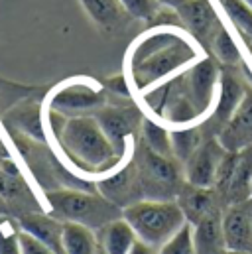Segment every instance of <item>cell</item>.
Returning a JSON list of instances; mask_svg holds the SVG:
<instances>
[{
    "label": "cell",
    "instance_id": "6da1fadb",
    "mask_svg": "<svg viewBox=\"0 0 252 254\" xmlns=\"http://www.w3.org/2000/svg\"><path fill=\"white\" fill-rule=\"evenodd\" d=\"M67 158L81 170L109 172L119 162V152L95 117H71L56 136Z\"/></svg>",
    "mask_w": 252,
    "mask_h": 254
},
{
    "label": "cell",
    "instance_id": "7a4b0ae2",
    "mask_svg": "<svg viewBox=\"0 0 252 254\" xmlns=\"http://www.w3.org/2000/svg\"><path fill=\"white\" fill-rule=\"evenodd\" d=\"M195 58V48L180 34L172 32H156L136 48V56H132V75L138 87H146L148 83L162 79L186 65Z\"/></svg>",
    "mask_w": 252,
    "mask_h": 254
},
{
    "label": "cell",
    "instance_id": "3957f363",
    "mask_svg": "<svg viewBox=\"0 0 252 254\" xmlns=\"http://www.w3.org/2000/svg\"><path fill=\"white\" fill-rule=\"evenodd\" d=\"M123 217L134 229L138 241L156 249H162L188 223L180 203L168 199L134 201L123 209Z\"/></svg>",
    "mask_w": 252,
    "mask_h": 254
},
{
    "label": "cell",
    "instance_id": "277c9868",
    "mask_svg": "<svg viewBox=\"0 0 252 254\" xmlns=\"http://www.w3.org/2000/svg\"><path fill=\"white\" fill-rule=\"evenodd\" d=\"M46 199L56 219L63 223H81L93 231L123 217V209L105 195L79 190H56L48 191Z\"/></svg>",
    "mask_w": 252,
    "mask_h": 254
},
{
    "label": "cell",
    "instance_id": "5b68a950",
    "mask_svg": "<svg viewBox=\"0 0 252 254\" xmlns=\"http://www.w3.org/2000/svg\"><path fill=\"white\" fill-rule=\"evenodd\" d=\"M50 111H56L65 119L87 117V113L101 111L105 107V93L89 81H69L50 95Z\"/></svg>",
    "mask_w": 252,
    "mask_h": 254
},
{
    "label": "cell",
    "instance_id": "8992f818",
    "mask_svg": "<svg viewBox=\"0 0 252 254\" xmlns=\"http://www.w3.org/2000/svg\"><path fill=\"white\" fill-rule=\"evenodd\" d=\"M225 148L219 140H209L201 144L186 162V180L193 188H205L209 190L215 186L219 164L225 156Z\"/></svg>",
    "mask_w": 252,
    "mask_h": 254
},
{
    "label": "cell",
    "instance_id": "52a82bcc",
    "mask_svg": "<svg viewBox=\"0 0 252 254\" xmlns=\"http://www.w3.org/2000/svg\"><path fill=\"white\" fill-rule=\"evenodd\" d=\"M223 237L227 251L252 254V199L229 207L223 215Z\"/></svg>",
    "mask_w": 252,
    "mask_h": 254
},
{
    "label": "cell",
    "instance_id": "ba28073f",
    "mask_svg": "<svg viewBox=\"0 0 252 254\" xmlns=\"http://www.w3.org/2000/svg\"><path fill=\"white\" fill-rule=\"evenodd\" d=\"M219 142L227 152H243L252 146V93H247L223 127L219 134Z\"/></svg>",
    "mask_w": 252,
    "mask_h": 254
},
{
    "label": "cell",
    "instance_id": "9c48e42d",
    "mask_svg": "<svg viewBox=\"0 0 252 254\" xmlns=\"http://www.w3.org/2000/svg\"><path fill=\"white\" fill-rule=\"evenodd\" d=\"M138 176H140V186L150 188V184H152V186H160L166 190H172L180 178L178 168L172 162V158L160 156V154L152 152L148 146L142 152Z\"/></svg>",
    "mask_w": 252,
    "mask_h": 254
},
{
    "label": "cell",
    "instance_id": "30bf717a",
    "mask_svg": "<svg viewBox=\"0 0 252 254\" xmlns=\"http://www.w3.org/2000/svg\"><path fill=\"white\" fill-rule=\"evenodd\" d=\"M195 254H227L223 237V217L217 209L207 213L199 223L193 225Z\"/></svg>",
    "mask_w": 252,
    "mask_h": 254
},
{
    "label": "cell",
    "instance_id": "8fae6325",
    "mask_svg": "<svg viewBox=\"0 0 252 254\" xmlns=\"http://www.w3.org/2000/svg\"><path fill=\"white\" fill-rule=\"evenodd\" d=\"M20 227L46 243L50 249H54L58 254H65L63 251V221L56 219L54 215H42V213H26L20 217Z\"/></svg>",
    "mask_w": 252,
    "mask_h": 254
},
{
    "label": "cell",
    "instance_id": "7c38bea8",
    "mask_svg": "<svg viewBox=\"0 0 252 254\" xmlns=\"http://www.w3.org/2000/svg\"><path fill=\"white\" fill-rule=\"evenodd\" d=\"M91 20L105 32H117L128 26L130 14L121 0H81Z\"/></svg>",
    "mask_w": 252,
    "mask_h": 254
},
{
    "label": "cell",
    "instance_id": "4fadbf2b",
    "mask_svg": "<svg viewBox=\"0 0 252 254\" xmlns=\"http://www.w3.org/2000/svg\"><path fill=\"white\" fill-rule=\"evenodd\" d=\"M215 81H217V67L213 65L211 60H203L201 64H197L189 71L188 85L197 115L199 113H205L209 109Z\"/></svg>",
    "mask_w": 252,
    "mask_h": 254
},
{
    "label": "cell",
    "instance_id": "5bb4252c",
    "mask_svg": "<svg viewBox=\"0 0 252 254\" xmlns=\"http://www.w3.org/2000/svg\"><path fill=\"white\" fill-rule=\"evenodd\" d=\"M180 20L191 30V34L199 40L207 38L213 28L219 24L217 22V14L211 8L209 0H186L184 4H180L178 8Z\"/></svg>",
    "mask_w": 252,
    "mask_h": 254
},
{
    "label": "cell",
    "instance_id": "9a60e30c",
    "mask_svg": "<svg viewBox=\"0 0 252 254\" xmlns=\"http://www.w3.org/2000/svg\"><path fill=\"white\" fill-rule=\"evenodd\" d=\"M138 186H140V176L136 174V168L128 164L123 170H119L117 174L101 180L99 190H101V193L107 199H111L119 207L121 205L128 207L130 205V199H132V195H134V191H136Z\"/></svg>",
    "mask_w": 252,
    "mask_h": 254
},
{
    "label": "cell",
    "instance_id": "2e32d148",
    "mask_svg": "<svg viewBox=\"0 0 252 254\" xmlns=\"http://www.w3.org/2000/svg\"><path fill=\"white\" fill-rule=\"evenodd\" d=\"M95 119L103 127L105 134L109 136V140L117 148V152L123 154L126 142L134 130L132 115L128 111H123V109H101Z\"/></svg>",
    "mask_w": 252,
    "mask_h": 254
},
{
    "label": "cell",
    "instance_id": "e0dca14e",
    "mask_svg": "<svg viewBox=\"0 0 252 254\" xmlns=\"http://www.w3.org/2000/svg\"><path fill=\"white\" fill-rule=\"evenodd\" d=\"M136 241L138 237L125 217L115 219L99 229V243L105 254H128Z\"/></svg>",
    "mask_w": 252,
    "mask_h": 254
},
{
    "label": "cell",
    "instance_id": "ac0fdd59",
    "mask_svg": "<svg viewBox=\"0 0 252 254\" xmlns=\"http://www.w3.org/2000/svg\"><path fill=\"white\" fill-rule=\"evenodd\" d=\"M62 239L65 254H99V241L93 229L81 223H63Z\"/></svg>",
    "mask_w": 252,
    "mask_h": 254
},
{
    "label": "cell",
    "instance_id": "d6986e66",
    "mask_svg": "<svg viewBox=\"0 0 252 254\" xmlns=\"http://www.w3.org/2000/svg\"><path fill=\"white\" fill-rule=\"evenodd\" d=\"M245 97V91L241 87V83L229 75V73H223L221 75V95H219V103H217V109H215V119L223 125L229 123V119L233 117V113L237 111V107L241 105Z\"/></svg>",
    "mask_w": 252,
    "mask_h": 254
},
{
    "label": "cell",
    "instance_id": "ffe728a7",
    "mask_svg": "<svg viewBox=\"0 0 252 254\" xmlns=\"http://www.w3.org/2000/svg\"><path fill=\"white\" fill-rule=\"evenodd\" d=\"M180 207L184 209L186 219L191 225L199 223L207 213H211L215 209L211 191L205 190V188H193V186H189V188H186V191H182Z\"/></svg>",
    "mask_w": 252,
    "mask_h": 254
},
{
    "label": "cell",
    "instance_id": "44dd1931",
    "mask_svg": "<svg viewBox=\"0 0 252 254\" xmlns=\"http://www.w3.org/2000/svg\"><path fill=\"white\" fill-rule=\"evenodd\" d=\"M142 130H144L146 146L152 152H156L160 156H166V158H172L174 156V152H172V134L166 128L146 119L142 123Z\"/></svg>",
    "mask_w": 252,
    "mask_h": 254
},
{
    "label": "cell",
    "instance_id": "7402d4cb",
    "mask_svg": "<svg viewBox=\"0 0 252 254\" xmlns=\"http://www.w3.org/2000/svg\"><path fill=\"white\" fill-rule=\"evenodd\" d=\"M172 134V152L178 160L188 162L189 156L201 146V136L197 128H186V130H174Z\"/></svg>",
    "mask_w": 252,
    "mask_h": 254
},
{
    "label": "cell",
    "instance_id": "603a6c76",
    "mask_svg": "<svg viewBox=\"0 0 252 254\" xmlns=\"http://www.w3.org/2000/svg\"><path fill=\"white\" fill-rule=\"evenodd\" d=\"M20 233V223L6 215H0V254H22Z\"/></svg>",
    "mask_w": 252,
    "mask_h": 254
},
{
    "label": "cell",
    "instance_id": "cb8c5ba5",
    "mask_svg": "<svg viewBox=\"0 0 252 254\" xmlns=\"http://www.w3.org/2000/svg\"><path fill=\"white\" fill-rule=\"evenodd\" d=\"M24 197H30V190L22 182L20 174H12L0 168V199L16 203L22 201Z\"/></svg>",
    "mask_w": 252,
    "mask_h": 254
},
{
    "label": "cell",
    "instance_id": "d4e9b609",
    "mask_svg": "<svg viewBox=\"0 0 252 254\" xmlns=\"http://www.w3.org/2000/svg\"><path fill=\"white\" fill-rule=\"evenodd\" d=\"M213 50L217 54V58L225 64L233 65L241 60V52L235 44V40L231 38V34L225 28H217V34L213 36Z\"/></svg>",
    "mask_w": 252,
    "mask_h": 254
},
{
    "label": "cell",
    "instance_id": "484cf974",
    "mask_svg": "<svg viewBox=\"0 0 252 254\" xmlns=\"http://www.w3.org/2000/svg\"><path fill=\"white\" fill-rule=\"evenodd\" d=\"M158 254H195L193 245V225L186 223L162 249Z\"/></svg>",
    "mask_w": 252,
    "mask_h": 254
},
{
    "label": "cell",
    "instance_id": "4316f807",
    "mask_svg": "<svg viewBox=\"0 0 252 254\" xmlns=\"http://www.w3.org/2000/svg\"><path fill=\"white\" fill-rule=\"evenodd\" d=\"M225 10L231 16V20L245 32L252 36V8L243 0H225Z\"/></svg>",
    "mask_w": 252,
    "mask_h": 254
},
{
    "label": "cell",
    "instance_id": "83f0119b",
    "mask_svg": "<svg viewBox=\"0 0 252 254\" xmlns=\"http://www.w3.org/2000/svg\"><path fill=\"white\" fill-rule=\"evenodd\" d=\"M121 2L126 8V12L138 20H152L160 10L158 0H121Z\"/></svg>",
    "mask_w": 252,
    "mask_h": 254
},
{
    "label": "cell",
    "instance_id": "f1b7e54d",
    "mask_svg": "<svg viewBox=\"0 0 252 254\" xmlns=\"http://www.w3.org/2000/svg\"><path fill=\"white\" fill-rule=\"evenodd\" d=\"M20 247H22V254H58L54 249H50L46 243H42L40 239H36L30 233H26L24 229L20 233Z\"/></svg>",
    "mask_w": 252,
    "mask_h": 254
},
{
    "label": "cell",
    "instance_id": "f546056e",
    "mask_svg": "<svg viewBox=\"0 0 252 254\" xmlns=\"http://www.w3.org/2000/svg\"><path fill=\"white\" fill-rule=\"evenodd\" d=\"M128 254H158V253H156V247L146 245V243H142V241H136V243L132 245V249L128 251Z\"/></svg>",
    "mask_w": 252,
    "mask_h": 254
},
{
    "label": "cell",
    "instance_id": "4dcf8cb0",
    "mask_svg": "<svg viewBox=\"0 0 252 254\" xmlns=\"http://www.w3.org/2000/svg\"><path fill=\"white\" fill-rule=\"evenodd\" d=\"M160 4H164V6H172V8H178L180 4H184L186 0H158Z\"/></svg>",
    "mask_w": 252,
    "mask_h": 254
},
{
    "label": "cell",
    "instance_id": "1f68e13d",
    "mask_svg": "<svg viewBox=\"0 0 252 254\" xmlns=\"http://www.w3.org/2000/svg\"><path fill=\"white\" fill-rule=\"evenodd\" d=\"M227 254H247V253H233V251H227Z\"/></svg>",
    "mask_w": 252,
    "mask_h": 254
},
{
    "label": "cell",
    "instance_id": "d6a6232c",
    "mask_svg": "<svg viewBox=\"0 0 252 254\" xmlns=\"http://www.w3.org/2000/svg\"><path fill=\"white\" fill-rule=\"evenodd\" d=\"M251 199H252V182H251Z\"/></svg>",
    "mask_w": 252,
    "mask_h": 254
},
{
    "label": "cell",
    "instance_id": "836d02e7",
    "mask_svg": "<svg viewBox=\"0 0 252 254\" xmlns=\"http://www.w3.org/2000/svg\"><path fill=\"white\" fill-rule=\"evenodd\" d=\"M99 254H105V253H103V251H99Z\"/></svg>",
    "mask_w": 252,
    "mask_h": 254
}]
</instances>
